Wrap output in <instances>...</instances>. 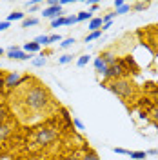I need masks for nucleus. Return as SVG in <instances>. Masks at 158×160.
I'll return each instance as SVG.
<instances>
[{
	"instance_id": "obj_35",
	"label": "nucleus",
	"mask_w": 158,
	"mask_h": 160,
	"mask_svg": "<svg viewBox=\"0 0 158 160\" xmlns=\"http://www.w3.org/2000/svg\"><path fill=\"white\" fill-rule=\"evenodd\" d=\"M151 115H153V118L158 120V106H155L153 109H151Z\"/></svg>"
},
{
	"instance_id": "obj_3",
	"label": "nucleus",
	"mask_w": 158,
	"mask_h": 160,
	"mask_svg": "<svg viewBox=\"0 0 158 160\" xmlns=\"http://www.w3.org/2000/svg\"><path fill=\"white\" fill-rule=\"evenodd\" d=\"M57 137L58 135H57L55 128H40L37 131V135H35V142L38 146H49V144H53L57 140Z\"/></svg>"
},
{
	"instance_id": "obj_40",
	"label": "nucleus",
	"mask_w": 158,
	"mask_h": 160,
	"mask_svg": "<svg viewBox=\"0 0 158 160\" xmlns=\"http://www.w3.org/2000/svg\"><path fill=\"white\" fill-rule=\"evenodd\" d=\"M64 160H80V158H78V157H66Z\"/></svg>"
},
{
	"instance_id": "obj_15",
	"label": "nucleus",
	"mask_w": 158,
	"mask_h": 160,
	"mask_svg": "<svg viewBox=\"0 0 158 160\" xmlns=\"http://www.w3.org/2000/svg\"><path fill=\"white\" fill-rule=\"evenodd\" d=\"M149 8V2H135L133 6H131V9L136 11V13H140V11H146Z\"/></svg>"
},
{
	"instance_id": "obj_23",
	"label": "nucleus",
	"mask_w": 158,
	"mask_h": 160,
	"mask_svg": "<svg viewBox=\"0 0 158 160\" xmlns=\"http://www.w3.org/2000/svg\"><path fill=\"white\" fill-rule=\"evenodd\" d=\"M7 117H9V111H7V108H6L4 104H0V124H4V122L7 120Z\"/></svg>"
},
{
	"instance_id": "obj_31",
	"label": "nucleus",
	"mask_w": 158,
	"mask_h": 160,
	"mask_svg": "<svg viewBox=\"0 0 158 160\" xmlns=\"http://www.w3.org/2000/svg\"><path fill=\"white\" fill-rule=\"evenodd\" d=\"M113 151H115L116 155H127V157H129V151L124 149V148H113Z\"/></svg>"
},
{
	"instance_id": "obj_19",
	"label": "nucleus",
	"mask_w": 158,
	"mask_h": 160,
	"mask_svg": "<svg viewBox=\"0 0 158 160\" xmlns=\"http://www.w3.org/2000/svg\"><path fill=\"white\" fill-rule=\"evenodd\" d=\"M35 42L38 44L40 48H42V46H49V35H38V37L35 38Z\"/></svg>"
},
{
	"instance_id": "obj_6",
	"label": "nucleus",
	"mask_w": 158,
	"mask_h": 160,
	"mask_svg": "<svg viewBox=\"0 0 158 160\" xmlns=\"http://www.w3.org/2000/svg\"><path fill=\"white\" fill-rule=\"evenodd\" d=\"M42 17H44V18H49V20H57L58 17H64V9H62V6L44 8V11H42Z\"/></svg>"
},
{
	"instance_id": "obj_5",
	"label": "nucleus",
	"mask_w": 158,
	"mask_h": 160,
	"mask_svg": "<svg viewBox=\"0 0 158 160\" xmlns=\"http://www.w3.org/2000/svg\"><path fill=\"white\" fill-rule=\"evenodd\" d=\"M6 57L9 60H29L31 58V55L24 53L20 46H9V48L6 49Z\"/></svg>"
},
{
	"instance_id": "obj_37",
	"label": "nucleus",
	"mask_w": 158,
	"mask_h": 160,
	"mask_svg": "<svg viewBox=\"0 0 158 160\" xmlns=\"http://www.w3.org/2000/svg\"><path fill=\"white\" fill-rule=\"evenodd\" d=\"M153 100L158 104V88H155V89H153Z\"/></svg>"
},
{
	"instance_id": "obj_34",
	"label": "nucleus",
	"mask_w": 158,
	"mask_h": 160,
	"mask_svg": "<svg viewBox=\"0 0 158 160\" xmlns=\"http://www.w3.org/2000/svg\"><path fill=\"white\" fill-rule=\"evenodd\" d=\"M124 4H126L124 0H115V2H113V6H115V9H118V8H122Z\"/></svg>"
},
{
	"instance_id": "obj_11",
	"label": "nucleus",
	"mask_w": 158,
	"mask_h": 160,
	"mask_svg": "<svg viewBox=\"0 0 158 160\" xmlns=\"http://www.w3.org/2000/svg\"><path fill=\"white\" fill-rule=\"evenodd\" d=\"M93 64H95V69L98 71L100 75H104V73H106V69H107V64L100 58V57H96V58L93 60Z\"/></svg>"
},
{
	"instance_id": "obj_13",
	"label": "nucleus",
	"mask_w": 158,
	"mask_h": 160,
	"mask_svg": "<svg viewBox=\"0 0 158 160\" xmlns=\"http://www.w3.org/2000/svg\"><path fill=\"white\" fill-rule=\"evenodd\" d=\"M40 20L37 17H27V18L22 20V28H33V26H38Z\"/></svg>"
},
{
	"instance_id": "obj_29",
	"label": "nucleus",
	"mask_w": 158,
	"mask_h": 160,
	"mask_svg": "<svg viewBox=\"0 0 158 160\" xmlns=\"http://www.w3.org/2000/svg\"><path fill=\"white\" fill-rule=\"evenodd\" d=\"M55 42H62V35H49V44Z\"/></svg>"
},
{
	"instance_id": "obj_20",
	"label": "nucleus",
	"mask_w": 158,
	"mask_h": 160,
	"mask_svg": "<svg viewBox=\"0 0 158 160\" xmlns=\"http://www.w3.org/2000/svg\"><path fill=\"white\" fill-rule=\"evenodd\" d=\"M46 62H47V60H46V57H44V55H40V57H37V58H33V62H31V64H33L35 68H44V66H46Z\"/></svg>"
},
{
	"instance_id": "obj_42",
	"label": "nucleus",
	"mask_w": 158,
	"mask_h": 160,
	"mask_svg": "<svg viewBox=\"0 0 158 160\" xmlns=\"http://www.w3.org/2000/svg\"><path fill=\"white\" fill-rule=\"evenodd\" d=\"M0 68H2V66H0Z\"/></svg>"
},
{
	"instance_id": "obj_28",
	"label": "nucleus",
	"mask_w": 158,
	"mask_h": 160,
	"mask_svg": "<svg viewBox=\"0 0 158 160\" xmlns=\"http://www.w3.org/2000/svg\"><path fill=\"white\" fill-rule=\"evenodd\" d=\"M78 20H77V15H69V17H66V26H73V24H77Z\"/></svg>"
},
{
	"instance_id": "obj_21",
	"label": "nucleus",
	"mask_w": 158,
	"mask_h": 160,
	"mask_svg": "<svg viewBox=\"0 0 158 160\" xmlns=\"http://www.w3.org/2000/svg\"><path fill=\"white\" fill-rule=\"evenodd\" d=\"M80 160H100V157L93 149H89L87 153H84V155H82V158H80Z\"/></svg>"
},
{
	"instance_id": "obj_33",
	"label": "nucleus",
	"mask_w": 158,
	"mask_h": 160,
	"mask_svg": "<svg viewBox=\"0 0 158 160\" xmlns=\"http://www.w3.org/2000/svg\"><path fill=\"white\" fill-rule=\"evenodd\" d=\"M109 28H113V20H111V22H104V26H102V29L100 31H107Z\"/></svg>"
},
{
	"instance_id": "obj_38",
	"label": "nucleus",
	"mask_w": 158,
	"mask_h": 160,
	"mask_svg": "<svg viewBox=\"0 0 158 160\" xmlns=\"http://www.w3.org/2000/svg\"><path fill=\"white\" fill-rule=\"evenodd\" d=\"M98 8H100V4H98V2H95V4H91V13H95V11L98 9Z\"/></svg>"
},
{
	"instance_id": "obj_25",
	"label": "nucleus",
	"mask_w": 158,
	"mask_h": 160,
	"mask_svg": "<svg viewBox=\"0 0 158 160\" xmlns=\"http://www.w3.org/2000/svg\"><path fill=\"white\" fill-rule=\"evenodd\" d=\"M69 62H73V55H62V57H58V64L60 66H66V64H69Z\"/></svg>"
},
{
	"instance_id": "obj_8",
	"label": "nucleus",
	"mask_w": 158,
	"mask_h": 160,
	"mask_svg": "<svg viewBox=\"0 0 158 160\" xmlns=\"http://www.w3.org/2000/svg\"><path fill=\"white\" fill-rule=\"evenodd\" d=\"M13 133V128H11L7 122H4V124H0V142H4V140L9 138V135Z\"/></svg>"
},
{
	"instance_id": "obj_14",
	"label": "nucleus",
	"mask_w": 158,
	"mask_h": 160,
	"mask_svg": "<svg viewBox=\"0 0 158 160\" xmlns=\"http://www.w3.org/2000/svg\"><path fill=\"white\" fill-rule=\"evenodd\" d=\"M129 157L133 160H146L147 158V153L146 151H129Z\"/></svg>"
},
{
	"instance_id": "obj_4",
	"label": "nucleus",
	"mask_w": 158,
	"mask_h": 160,
	"mask_svg": "<svg viewBox=\"0 0 158 160\" xmlns=\"http://www.w3.org/2000/svg\"><path fill=\"white\" fill-rule=\"evenodd\" d=\"M24 80H27V78H24L18 71H11V73L6 75V78H4V88L6 89H15V88H18Z\"/></svg>"
},
{
	"instance_id": "obj_9",
	"label": "nucleus",
	"mask_w": 158,
	"mask_h": 160,
	"mask_svg": "<svg viewBox=\"0 0 158 160\" xmlns=\"http://www.w3.org/2000/svg\"><path fill=\"white\" fill-rule=\"evenodd\" d=\"M22 51H24V53H27V55H31V53H38L40 46L35 42V40H33V42H26V44H24V48H22Z\"/></svg>"
},
{
	"instance_id": "obj_2",
	"label": "nucleus",
	"mask_w": 158,
	"mask_h": 160,
	"mask_svg": "<svg viewBox=\"0 0 158 160\" xmlns=\"http://www.w3.org/2000/svg\"><path fill=\"white\" fill-rule=\"evenodd\" d=\"M106 88H107L113 95H116L118 98L122 100H127L133 97V93H135V86H133V82L127 78H118V80H111L106 84Z\"/></svg>"
},
{
	"instance_id": "obj_27",
	"label": "nucleus",
	"mask_w": 158,
	"mask_h": 160,
	"mask_svg": "<svg viewBox=\"0 0 158 160\" xmlns=\"http://www.w3.org/2000/svg\"><path fill=\"white\" fill-rule=\"evenodd\" d=\"M129 11H131V6H129V4H124L122 8L115 9V13H116V17H118V15H126V13H129Z\"/></svg>"
},
{
	"instance_id": "obj_30",
	"label": "nucleus",
	"mask_w": 158,
	"mask_h": 160,
	"mask_svg": "<svg viewBox=\"0 0 158 160\" xmlns=\"http://www.w3.org/2000/svg\"><path fill=\"white\" fill-rule=\"evenodd\" d=\"M9 28H11V24L7 20H0V31H6V29H9Z\"/></svg>"
},
{
	"instance_id": "obj_26",
	"label": "nucleus",
	"mask_w": 158,
	"mask_h": 160,
	"mask_svg": "<svg viewBox=\"0 0 158 160\" xmlns=\"http://www.w3.org/2000/svg\"><path fill=\"white\" fill-rule=\"evenodd\" d=\"M73 128H77L78 131H84L86 129V126H84V122L80 118H77V117H73Z\"/></svg>"
},
{
	"instance_id": "obj_10",
	"label": "nucleus",
	"mask_w": 158,
	"mask_h": 160,
	"mask_svg": "<svg viewBox=\"0 0 158 160\" xmlns=\"http://www.w3.org/2000/svg\"><path fill=\"white\" fill-rule=\"evenodd\" d=\"M100 58L104 60L107 66H113V64L116 62V55H115V53H111V51H106V53H102V55H100Z\"/></svg>"
},
{
	"instance_id": "obj_36",
	"label": "nucleus",
	"mask_w": 158,
	"mask_h": 160,
	"mask_svg": "<svg viewBox=\"0 0 158 160\" xmlns=\"http://www.w3.org/2000/svg\"><path fill=\"white\" fill-rule=\"evenodd\" d=\"M4 78H6V73H2V71H0V89L4 88Z\"/></svg>"
},
{
	"instance_id": "obj_16",
	"label": "nucleus",
	"mask_w": 158,
	"mask_h": 160,
	"mask_svg": "<svg viewBox=\"0 0 158 160\" xmlns=\"http://www.w3.org/2000/svg\"><path fill=\"white\" fill-rule=\"evenodd\" d=\"M93 18V13H91V11H80L78 15H77V20H78V22H86V20H91Z\"/></svg>"
},
{
	"instance_id": "obj_1",
	"label": "nucleus",
	"mask_w": 158,
	"mask_h": 160,
	"mask_svg": "<svg viewBox=\"0 0 158 160\" xmlns=\"http://www.w3.org/2000/svg\"><path fill=\"white\" fill-rule=\"evenodd\" d=\"M24 104H26V108L29 111L40 113V111L47 109V106L51 104V95L44 86L35 84L24 93Z\"/></svg>"
},
{
	"instance_id": "obj_18",
	"label": "nucleus",
	"mask_w": 158,
	"mask_h": 160,
	"mask_svg": "<svg viewBox=\"0 0 158 160\" xmlns=\"http://www.w3.org/2000/svg\"><path fill=\"white\" fill-rule=\"evenodd\" d=\"M89 62H91V57H89V55H80L78 60H77V66H78V68H86Z\"/></svg>"
},
{
	"instance_id": "obj_7",
	"label": "nucleus",
	"mask_w": 158,
	"mask_h": 160,
	"mask_svg": "<svg viewBox=\"0 0 158 160\" xmlns=\"http://www.w3.org/2000/svg\"><path fill=\"white\" fill-rule=\"evenodd\" d=\"M104 26V18L102 17H93V18L87 22V29L93 33V31H100Z\"/></svg>"
},
{
	"instance_id": "obj_39",
	"label": "nucleus",
	"mask_w": 158,
	"mask_h": 160,
	"mask_svg": "<svg viewBox=\"0 0 158 160\" xmlns=\"http://www.w3.org/2000/svg\"><path fill=\"white\" fill-rule=\"evenodd\" d=\"M38 6H40V2H38V4H35V6H31V8H29V13H35V11L38 9Z\"/></svg>"
},
{
	"instance_id": "obj_41",
	"label": "nucleus",
	"mask_w": 158,
	"mask_h": 160,
	"mask_svg": "<svg viewBox=\"0 0 158 160\" xmlns=\"http://www.w3.org/2000/svg\"><path fill=\"white\" fill-rule=\"evenodd\" d=\"M2 55H6V49H4V48H0V57H2Z\"/></svg>"
},
{
	"instance_id": "obj_17",
	"label": "nucleus",
	"mask_w": 158,
	"mask_h": 160,
	"mask_svg": "<svg viewBox=\"0 0 158 160\" xmlns=\"http://www.w3.org/2000/svg\"><path fill=\"white\" fill-rule=\"evenodd\" d=\"M64 26H66V17H58L57 20H51L53 29H58V28H64Z\"/></svg>"
},
{
	"instance_id": "obj_32",
	"label": "nucleus",
	"mask_w": 158,
	"mask_h": 160,
	"mask_svg": "<svg viewBox=\"0 0 158 160\" xmlns=\"http://www.w3.org/2000/svg\"><path fill=\"white\" fill-rule=\"evenodd\" d=\"M146 153H147V157H158V149H155V148L153 149H147Z\"/></svg>"
},
{
	"instance_id": "obj_22",
	"label": "nucleus",
	"mask_w": 158,
	"mask_h": 160,
	"mask_svg": "<svg viewBox=\"0 0 158 160\" xmlns=\"http://www.w3.org/2000/svg\"><path fill=\"white\" fill-rule=\"evenodd\" d=\"M75 42H77V40L73 38V37H69V38H64V40L58 44V48H62V49H67V48H71Z\"/></svg>"
},
{
	"instance_id": "obj_24",
	"label": "nucleus",
	"mask_w": 158,
	"mask_h": 160,
	"mask_svg": "<svg viewBox=\"0 0 158 160\" xmlns=\"http://www.w3.org/2000/svg\"><path fill=\"white\" fill-rule=\"evenodd\" d=\"M100 37H102V31H93V33H89L87 37H86L84 42H93V40H98Z\"/></svg>"
},
{
	"instance_id": "obj_12",
	"label": "nucleus",
	"mask_w": 158,
	"mask_h": 160,
	"mask_svg": "<svg viewBox=\"0 0 158 160\" xmlns=\"http://www.w3.org/2000/svg\"><path fill=\"white\" fill-rule=\"evenodd\" d=\"M26 18V13H22V11H13V13H9L7 15V22H17V20H24Z\"/></svg>"
}]
</instances>
